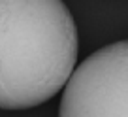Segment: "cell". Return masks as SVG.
Instances as JSON below:
<instances>
[{
	"label": "cell",
	"mask_w": 128,
	"mask_h": 117,
	"mask_svg": "<svg viewBox=\"0 0 128 117\" xmlns=\"http://www.w3.org/2000/svg\"><path fill=\"white\" fill-rule=\"evenodd\" d=\"M77 28L62 0H0V109H30L70 81Z\"/></svg>",
	"instance_id": "1"
},
{
	"label": "cell",
	"mask_w": 128,
	"mask_h": 117,
	"mask_svg": "<svg viewBox=\"0 0 128 117\" xmlns=\"http://www.w3.org/2000/svg\"><path fill=\"white\" fill-rule=\"evenodd\" d=\"M58 117H128V40L94 51L74 70Z\"/></svg>",
	"instance_id": "2"
}]
</instances>
